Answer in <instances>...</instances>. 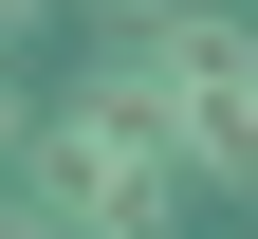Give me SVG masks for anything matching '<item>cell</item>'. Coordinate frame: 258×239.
Segmentation results:
<instances>
[{"label": "cell", "instance_id": "cell-1", "mask_svg": "<svg viewBox=\"0 0 258 239\" xmlns=\"http://www.w3.org/2000/svg\"><path fill=\"white\" fill-rule=\"evenodd\" d=\"M166 184H184V147H166V111H148V74H92V111L74 129H37V202H74L92 239H148L166 221Z\"/></svg>", "mask_w": 258, "mask_h": 239}, {"label": "cell", "instance_id": "cell-3", "mask_svg": "<svg viewBox=\"0 0 258 239\" xmlns=\"http://www.w3.org/2000/svg\"><path fill=\"white\" fill-rule=\"evenodd\" d=\"M19 19H37V0H0V37H19Z\"/></svg>", "mask_w": 258, "mask_h": 239}, {"label": "cell", "instance_id": "cell-4", "mask_svg": "<svg viewBox=\"0 0 258 239\" xmlns=\"http://www.w3.org/2000/svg\"><path fill=\"white\" fill-rule=\"evenodd\" d=\"M0 147H19V92H0Z\"/></svg>", "mask_w": 258, "mask_h": 239}, {"label": "cell", "instance_id": "cell-2", "mask_svg": "<svg viewBox=\"0 0 258 239\" xmlns=\"http://www.w3.org/2000/svg\"><path fill=\"white\" fill-rule=\"evenodd\" d=\"M129 74H148V111H166L184 184H221V166L258 184V37H240V19H148Z\"/></svg>", "mask_w": 258, "mask_h": 239}]
</instances>
